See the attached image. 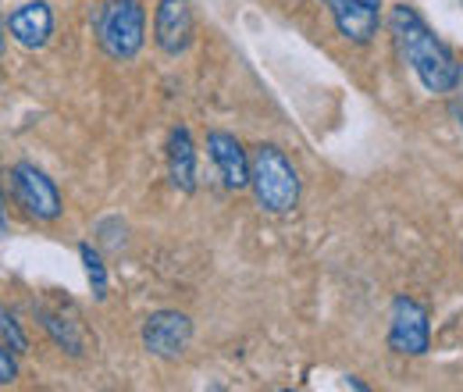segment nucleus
I'll return each instance as SVG.
<instances>
[{
  "instance_id": "f257e3e1",
  "label": "nucleus",
  "mask_w": 463,
  "mask_h": 392,
  "mask_svg": "<svg viewBox=\"0 0 463 392\" xmlns=\"http://www.w3.org/2000/svg\"><path fill=\"white\" fill-rule=\"evenodd\" d=\"M389 33L396 40V51L406 64L413 68L417 82L435 93V97H446L457 90V79H460V64L453 51L428 29V22L410 7V4H396L389 11Z\"/></svg>"
},
{
  "instance_id": "f03ea898",
  "label": "nucleus",
  "mask_w": 463,
  "mask_h": 392,
  "mask_svg": "<svg viewBox=\"0 0 463 392\" xmlns=\"http://www.w3.org/2000/svg\"><path fill=\"white\" fill-rule=\"evenodd\" d=\"M250 189L268 215H289L299 204V171L275 143H260L250 154Z\"/></svg>"
},
{
  "instance_id": "7ed1b4c3",
  "label": "nucleus",
  "mask_w": 463,
  "mask_h": 392,
  "mask_svg": "<svg viewBox=\"0 0 463 392\" xmlns=\"http://www.w3.org/2000/svg\"><path fill=\"white\" fill-rule=\"evenodd\" d=\"M97 40L104 54L115 61H132L146 40V11L139 0H108L97 14Z\"/></svg>"
},
{
  "instance_id": "20e7f679",
  "label": "nucleus",
  "mask_w": 463,
  "mask_h": 392,
  "mask_svg": "<svg viewBox=\"0 0 463 392\" xmlns=\"http://www.w3.org/2000/svg\"><path fill=\"white\" fill-rule=\"evenodd\" d=\"M11 193L18 200V207L36 218V222H58L61 218V193L58 186L47 178V171H40L36 165L22 161L11 168Z\"/></svg>"
},
{
  "instance_id": "39448f33",
  "label": "nucleus",
  "mask_w": 463,
  "mask_h": 392,
  "mask_svg": "<svg viewBox=\"0 0 463 392\" xmlns=\"http://www.w3.org/2000/svg\"><path fill=\"white\" fill-rule=\"evenodd\" d=\"M428 339H431L428 311L410 296H396L389 314V349L400 357H420L428 353Z\"/></svg>"
},
{
  "instance_id": "423d86ee",
  "label": "nucleus",
  "mask_w": 463,
  "mask_h": 392,
  "mask_svg": "<svg viewBox=\"0 0 463 392\" xmlns=\"http://www.w3.org/2000/svg\"><path fill=\"white\" fill-rule=\"evenodd\" d=\"M143 349L161 360H178L193 342V321L182 311H157L143 321Z\"/></svg>"
},
{
  "instance_id": "0eeeda50",
  "label": "nucleus",
  "mask_w": 463,
  "mask_h": 392,
  "mask_svg": "<svg viewBox=\"0 0 463 392\" xmlns=\"http://www.w3.org/2000/svg\"><path fill=\"white\" fill-rule=\"evenodd\" d=\"M325 4H328L332 22H335L343 40L356 43V47H367L378 36L382 0H325Z\"/></svg>"
},
{
  "instance_id": "6e6552de",
  "label": "nucleus",
  "mask_w": 463,
  "mask_h": 392,
  "mask_svg": "<svg viewBox=\"0 0 463 392\" xmlns=\"http://www.w3.org/2000/svg\"><path fill=\"white\" fill-rule=\"evenodd\" d=\"M154 43L165 54H185L193 43V11L185 0H157L154 11Z\"/></svg>"
},
{
  "instance_id": "1a4fd4ad",
  "label": "nucleus",
  "mask_w": 463,
  "mask_h": 392,
  "mask_svg": "<svg viewBox=\"0 0 463 392\" xmlns=\"http://www.w3.org/2000/svg\"><path fill=\"white\" fill-rule=\"evenodd\" d=\"M7 33L18 47L25 51H40L47 47V40L54 36V11L43 4V0H29V4H18L11 14H7Z\"/></svg>"
},
{
  "instance_id": "9d476101",
  "label": "nucleus",
  "mask_w": 463,
  "mask_h": 392,
  "mask_svg": "<svg viewBox=\"0 0 463 392\" xmlns=\"http://www.w3.org/2000/svg\"><path fill=\"white\" fill-rule=\"evenodd\" d=\"M207 150H211V161L222 175V182L229 189H246L250 186V154L242 150V143L229 136V132H207Z\"/></svg>"
},
{
  "instance_id": "9b49d317",
  "label": "nucleus",
  "mask_w": 463,
  "mask_h": 392,
  "mask_svg": "<svg viewBox=\"0 0 463 392\" xmlns=\"http://www.w3.org/2000/svg\"><path fill=\"white\" fill-rule=\"evenodd\" d=\"M168 175L178 193H193L196 189V147L185 125L172 129L168 136Z\"/></svg>"
},
{
  "instance_id": "f8f14e48",
  "label": "nucleus",
  "mask_w": 463,
  "mask_h": 392,
  "mask_svg": "<svg viewBox=\"0 0 463 392\" xmlns=\"http://www.w3.org/2000/svg\"><path fill=\"white\" fill-rule=\"evenodd\" d=\"M40 325L47 329V336L54 339L64 353L82 357V332H79V325H75L71 318H64V314H58V311L40 307Z\"/></svg>"
},
{
  "instance_id": "ddd939ff",
  "label": "nucleus",
  "mask_w": 463,
  "mask_h": 392,
  "mask_svg": "<svg viewBox=\"0 0 463 392\" xmlns=\"http://www.w3.org/2000/svg\"><path fill=\"white\" fill-rule=\"evenodd\" d=\"M79 257H82V264H86V279L93 285V296L104 300V296H108V268H104V257H100L90 243L79 246Z\"/></svg>"
},
{
  "instance_id": "4468645a",
  "label": "nucleus",
  "mask_w": 463,
  "mask_h": 392,
  "mask_svg": "<svg viewBox=\"0 0 463 392\" xmlns=\"http://www.w3.org/2000/svg\"><path fill=\"white\" fill-rule=\"evenodd\" d=\"M0 339H4L14 353H25V349H29V339L22 332V325L14 321V314H11L4 303H0Z\"/></svg>"
},
{
  "instance_id": "2eb2a0df",
  "label": "nucleus",
  "mask_w": 463,
  "mask_h": 392,
  "mask_svg": "<svg viewBox=\"0 0 463 392\" xmlns=\"http://www.w3.org/2000/svg\"><path fill=\"white\" fill-rule=\"evenodd\" d=\"M11 382H18V360H14V349L0 342V386H11Z\"/></svg>"
},
{
  "instance_id": "dca6fc26",
  "label": "nucleus",
  "mask_w": 463,
  "mask_h": 392,
  "mask_svg": "<svg viewBox=\"0 0 463 392\" xmlns=\"http://www.w3.org/2000/svg\"><path fill=\"white\" fill-rule=\"evenodd\" d=\"M4 51H7V18L0 14V57H4Z\"/></svg>"
},
{
  "instance_id": "f3484780",
  "label": "nucleus",
  "mask_w": 463,
  "mask_h": 392,
  "mask_svg": "<svg viewBox=\"0 0 463 392\" xmlns=\"http://www.w3.org/2000/svg\"><path fill=\"white\" fill-rule=\"evenodd\" d=\"M7 235V211H4V196H0V239Z\"/></svg>"
},
{
  "instance_id": "a211bd4d",
  "label": "nucleus",
  "mask_w": 463,
  "mask_h": 392,
  "mask_svg": "<svg viewBox=\"0 0 463 392\" xmlns=\"http://www.w3.org/2000/svg\"><path fill=\"white\" fill-rule=\"evenodd\" d=\"M453 114L460 118V129H463V100H457V104H453Z\"/></svg>"
},
{
  "instance_id": "6ab92c4d",
  "label": "nucleus",
  "mask_w": 463,
  "mask_h": 392,
  "mask_svg": "<svg viewBox=\"0 0 463 392\" xmlns=\"http://www.w3.org/2000/svg\"><path fill=\"white\" fill-rule=\"evenodd\" d=\"M457 90H460V100H463V68H460V79H457Z\"/></svg>"
}]
</instances>
